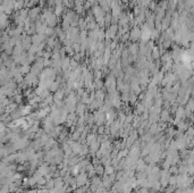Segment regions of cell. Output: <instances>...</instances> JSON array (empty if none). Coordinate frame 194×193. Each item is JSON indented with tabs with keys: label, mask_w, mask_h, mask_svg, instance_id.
<instances>
[{
	"label": "cell",
	"mask_w": 194,
	"mask_h": 193,
	"mask_svg": "<svg viewBox=\"0 0 194 193\" xmlns=\"http://www.w3.org/2000/svg\"><path fill=\"white\" fill-rule=\"evenodd\" d=\"M76 182L78 183V185H83V184L86 182V175H84V174L80 175V176L76 178Z\"/></svg>",
	"instance_id": "6da1fadb"
},
{
	"label": "cell",
	"mask_w": 194,
	"mask_h": 193,
	"mask_svg": "<svg viewBox=\"0 0 194 193\" xmlns=\"http://www.w3.org/2000/svg\"><path fill=\"white\" fill-rule=\"evenodd\" d=\"M106 174H108V175H110V174H112V172H113V168L112 167H110V166H108L107 168H106Z\"/></svg>",
	"instance_id": "7a4b0ae2"
}]
</instances>
